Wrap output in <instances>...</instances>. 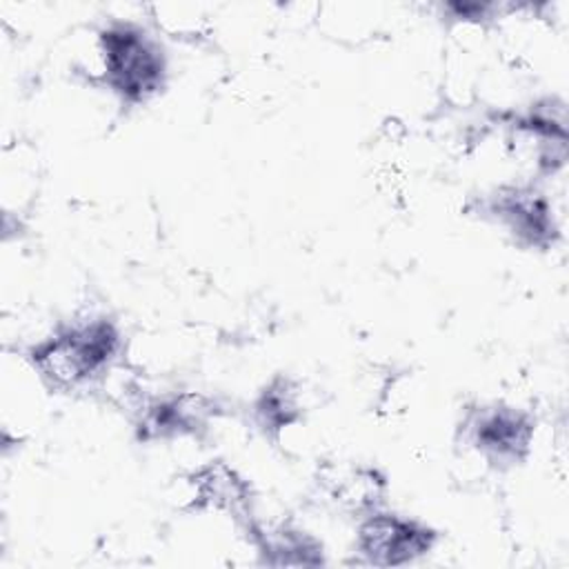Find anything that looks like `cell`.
<instances>
[{
    "mask_svg": "<svg viewBox=\"0 0 569 569\" xmlns=\"http://www.w3.org/2000/svg\"><path fill=\"white\" fill-rule=\"evenodd\" d=\"M100 58L107 84L124 102H144L164 87L162 47L136 24L116 22L102 29Z\"/></svg>",
    "mask_w": 569,
    "mask_h": 569,
    "instance_id": "2",
    "label": "cell"
},
{
    "mask_svg": "<svg viewBox=\"0 0 569 569\" xmlns=\"http://www.w3.org/2000/svg\"><path fill=\"white\" fill-rule=\"evenodd\" d=\"M296 402H293V393L289 391L287 382H280V385H273L269 387L258 405H256V411H258V418L264 427H284V425H291L298 416L296 411Z\"/></svg>",
    "mask_w": 569,
    "mask_h": 569,
    "instance_id": "6",
    "label": "cell"
},
{
    "mask_svg": "<svg viewBox=\"0 0 569 569\" xmlns=\"http://www.w3.org/2000/svg\"><path fill=\"white\" fill-rule=\"evenodd\" d=\"M531 433L529 416L509 407L485 409L469 425L473 447L491 462H518L529 449Z\"/></svg>",
    "mask_w": 569,
    "mask_h": 569,
    "instance_id": "4",
    "label": "cell"
},
{
    "mask_svg": "<svg viewBox=\"0 0 569 569\" xmlns=\"http://www.w3.org/2000/svg\"><path fill=\"white\" fill-rule=\"evenodd\" d=\"M436 531L396 513H371L358 529V551L378 567H398L425 556Z\"/></svg>",
    "mask_w": 569,
    "mask_h": 569,
    "instance_id": "3",
    "label": "cell"
},
{
    "mask_svg": "<svg viewBox=\"0 0 569 569\" xmlns=\"http://www.w3.org/2000/svg\"><path fill=\"white\" fill-rule=\"evenodd\" d=\"M120 333L107 318L73 322L29 353L38 373L56 389H73L98 378L116 360Z\"/></svg>",
    "mask_w": 569,
    "mask_h": 569,
    "instance_id": "1",
    "label": "cell"
},
{
    "mask_svg": "<svg viewBox=\"0 0 569 569\" xmlns=\"http://www.w3.org/2000/svg\"><path fill=\"white\" fill-rule=\"evenodd\" d=\"M485 211L527 244L545 247L556 236L547 200L531 189H502L487 198Z\"/></svg>",
    "mask_w": 569,
    "mask_h": 569,
    "instance_id": "5",
    "label": "cell"
}]
</instances>
